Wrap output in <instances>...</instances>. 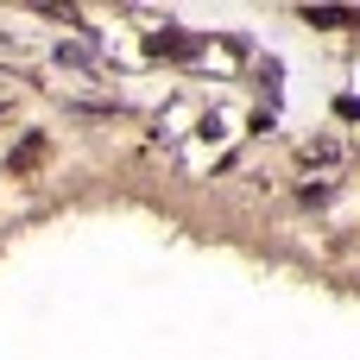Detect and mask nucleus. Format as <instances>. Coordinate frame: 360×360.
Segmentation results:
<instances>
[{
  "mask_svg": "<svg viewBox=\"0 0 360 360\" xmlns=\"http://www.w3.org/2000/svg\"><path fill=\"white\" fill-rule=\"evenodd\" d=\"M310 19L316 25H360V13H348V6H310Z\"/></svg>",
  "mask_w": 360,
  "mask_h": 360,
  "instance_id": "obj_1",
  "label": "nucleus"
}]
</instances>
